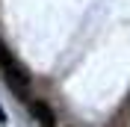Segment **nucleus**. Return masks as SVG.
Masks as SVG:
<instances>
[{
  "label": "nucleus",
  "mask_w": 130,
  "mask_h": 127,
  "mask_svg": "<svg viewBox=\"0 0 130 127\" xmlns=\"http://www.w3.org/2000/svg\"><path fill=\"white\" fill-rule=\"evenodd\" d=\"M0 74L6 77V83L15 89V92H21V95L27 92V86H30V74L18 65V59L9 53V47L3 44V41H0Z\"/></svg>",
  "instance_id": "1"
},
{
  "label": "nucleus",
  "mask_w": 130,
  "mask_h": 127,
  "mask_svg": "<svg viewBox=\"0 0 130 127\" xmlns=\"http://www.w3.org/2000/svg\"><path fill=\"white\" fill-rule=\"evenodd\" d=\"M0 121H6V112H3V106H0Z\"/></svg>",
  "instance_id": "3"
},
{
  "label": "nucleus",
  "mask_w": 130,
  "mask_h": 127,
  "mask_svg": "<svg viewBox=\"0 0 130 127\" xmlns=\"http://www.w3.org/2000/svg\"><path fill=\"white\" fill-rule=\"evenodd\" d=\"M30 115L39 121L41 127H56V115L44 101H30Z\"/></svg>",
  "instance_id": "2"
}]
</instances>
